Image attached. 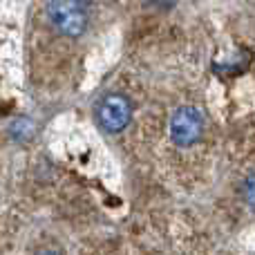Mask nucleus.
<instances>
[{
  "label": "nucleus",
  "mask_w": 255,
  "mask_h": 255,
  "mask_svg": "<svg viewBox=\"0 0 255 255\" xmlns=\"http://www.w3.org/2000/svg\"><path fill=\"white\" fill-rule=\"evenodd\" d=\"M88 4L79 0H49L47 2V20L54 29L65 38H81L88 31L90 16L85 11Z\"/></svg>",
  "instance_id": "obj_1"
},
{
  "label": "nucleus",
  "mask_w": 255,
  "mask_h": 255,
  "mask_svg": "<svg viewBox=\"0 0 255 255\" xmlns=\"http://www.w3.org/2000/svg\"><path fill=\"white\" fill-rule=\"evenodd\" d=\"M132 101L126 94L110 92L106 97L99 99L97 108H94V119L99 128L108 134H121L132 121Z\"/></svg>",
  "instance_id": "obj_2"
},
{
  "label": "nucleus",
  "mask_w": 255,
  "mask_h": 255,
  "mask_svg": "<svg viewBox=\"0 0 255 255\" xmlns=\"http://www.w3.org/2000/svg\"><path fill=\"white\" fill-rule=\"evenodd\" d=\"M204 134V115L193 106H181L170 117V139L179 148H190Z\"/></svg>",
  "instance_id": "obj_3"
},
{
  "label": "nucleus",
  "mask_w": 255,
  "mask_h": 255,
  "mask_svg": "<svg viewBox=\"0 0 255 255\" xmlns=\"http://www.w3.org/2000/svg\"><path fill=\"white\" fill-rule=\"evenodd\" d=\"M7 132H9V136H11L13 141L25 143V141H29L31 136H34L36 126H34V121L27 119V117H18V119H13L11 124H9Z\"/></svg>",
  "instance_id": "obj_4"
},
{
  "label": "nucleus",
  "mask_w": 255,
  "mask_h": 255,
  "mask_svg": "<svg viewBox=\"0 0 255 255\" xmlns=\"http://www.w3.org/2000/svg\"><path fill=\"white\" fill-rule=\"evenodd\" d=\"M240 195H242V202L247 204L251 211H255V170L244 177L242 186H240Z\"/></svg>",
  "instance_id": "obj_5"
},
{
  "label": "nucleus",
  "mask_w": 255,
  "mask_h": 255,
  "mask_svg": "<svg viewBox=\"0 0 255 255\" xmlns=\"http://www.w3.org/2000/svg\"><path fill=\"white\" fill-rule=\"evenodd\" d=\"M36 255H61V253H58L56 249H49V247H47V249H40V251L36 253Z\"/></svg>",
  "instance_id": "obj_6"
},
{
  "label": "nucleus",
  "mask_w": 255,
  "mask_h": 255,
  "mask_svg": "<svg viewBox=\"0 0 255 255\" xmlns=\"http://www.w3.org/2000/svg\"><path fill=\"white\" fill-rule=\"evenodd\" d=\"M79 2H83V4H92V2H97V0H79Z\"/></svg>",
  "instance_id": "obj_7"
}]
</instances>
